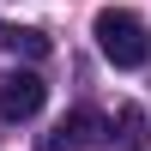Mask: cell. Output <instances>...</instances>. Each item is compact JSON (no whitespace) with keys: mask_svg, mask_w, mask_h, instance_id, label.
<instances>
[{"mask_svg":"<svg viewBox=\"0 0 151 151\" xmlns=\"http://www.w3.org/2000/svg\"><path fill=\"white\" fill-rule=\"evenodd\" d=\"M91 30H97V48H103V60H109V67L133 73V67H145V60H151V30H145L139 18H133V12H121V6H103Z\"/></svg>","mask_w":151,"mask_h":151,"instance_id":"1","label":"cell"},{"mask_svg":"<svg viewBox=\"0 0 151 151\" xmlns=\"http://www.w3.org/2000/svg\"><path fill=\"white\" fill-rule=\"evenodd\" d=\"M42 97H48V85L36 79V73H6V79H0V115L6 121H30L36 109H42Z\"/></svg>","mask_w":151,"mask_h":151,"instance_id":"2","label":"cell"},{"mask_svg":"<svg viewBox=\"0 0 151 151\" xmlns=\"http://www.w3.org/2000/svg\"><path fill=\"white\" fill-rule=\"evenodd\" d=\"M97 139H109V133H103V115L73 109V115H67V121H60V127L42 139V151H85V145H97Z\"/></svg>","mask_w":151,"mask_h":151,"instance_id":"3","label":"cell"},{"mask_svg":"<svg viewBox=\"0 0 151 151\" xmlns=\"http://www.w3.org/2000/svg\"><path fill=\"white\" fill-rule=\"evenodd\" d=\"M109 133H115L127 151H145V145H151V121H145V109H139V103H121V109H115V121H109Z\"/></svg>","mask_w":151,"mask_h":151,"instance_id":"4","label":"cell"},{"mask_svg":"<svg viewBox=\"0 0 151 151\" xmlns=\"http://www.w3.org/2000/svg\"><path fill=\"white\" fill-rule=\"evenodd\" d=\"M0 48H6V55H24V60H42L55 42H48L42 30H30V24H0Z\"/></svg>","mask_w":151,"mask_h":151,"instance_id":"5","label":"cell"}]
</instances>
